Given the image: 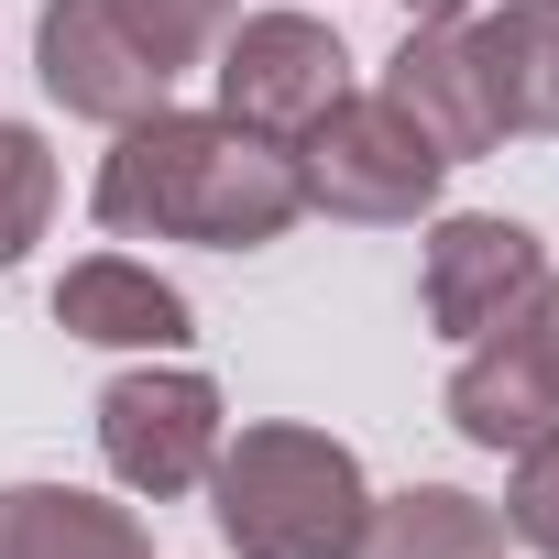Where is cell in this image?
Here are the masks:
<instances>
[{"instance_id":"cell-15","label":"cell","mask_w":559,"mask_h":559,"mask_svg":"<svg viewBox=\"0 0 559 559\" xmlns=\"http://www.w3.org/2000/svg\"><path fill=\"white\" fill-rule=\"evenodd\" d=\"M504 537H526L537 559H559V428H537L515 450V483H504Z\"/></svg>"},{"instance_id":"cell-14","label":"cell","mask_w":559,"mask_h":559,"mask_svg":"<svg viewBox=\"0 0 559 559\" xmlns=\"http://www.w3.org/2000/svg\"><path fill=\"white\" fill-rule=\"evenodd\" d=\"M45 219H56V154H45V132L0 121V274L45 241Z\"/></svg>"},{"instance_id":"cell-9","label":"cell","mask_w":559,"mask_h":559,"mask_svg":"<svg viewBox=\"0 0 559 559\" xmlns=\"http://www.w3.org/2000/svg\"><path fill=\"white\" fill-rule=\"evenodd\" d=\"M56 330L67 341H99V352H187L198 341L187 330V297L165 286L154 263H132V252H88V263L56 274Z\"/></svg>"},{"instance_id":"cell-1","label":"cell","mask_w":559,"mask_h":559,"mask_svg":"<svg viewBox=\"0 0 559 559\" xmlns=\"http://www.w3.org/2000/svg\"><path fill=\"white\" fill-rule=\"evenodd\" d=\"M99 230L110 241H198V252H263L308 219L297 154L252 143L219 110H154L121 132V154L99 165Z\"/></svg>"},{"instance_id":"cell-4","label":"cell","mask_w":559,"mask_h":559,"mask_svg":"<svg viewBox=\"0 0 559 559\" xmlns=\"http://www.w3.org/2000/svg\"><path fill=\"white\" fill-rule=\"evenodd\" d=\"M341 99H352V56H341L330 23H308V12H241L219 34V121H241L252 143H308Z\"/></svg>"},{"instance_id":"cell-13","label":"cell","mask_w":559,"mask_h":559,"mask_svg":"<svg viewBox=\"0 0 559 559\" xmlns=\"http://www.w3.org/2000/svg\"><path fill=\"white\" fill-rule=\"evenodd\" d=\"M99 12H110L165 78H187L198 56H219V34L241 23V0H99Z\"/></svg>"},{"instance_id":"cell-11","label":"cell","mask_w":559,"mask_h":559,"mask_svg":"<svg viewBox=\"0 0 559 559\" xmlns=\"http://www.w3.org/2000/svg\"><path fill=\"white\" fill-rule=\"evenodd\" d=\"M0 559H154L132 504H99L78 483H0Z\"/></svg>"},{"instance_id":"cell-16","label":"cell","mask_w":559,"mask_h":559,"mask_svg":"<svg viewBox=\"0 0 559 559\" xmlns=\"http://www.w3.org/2000/svg\"><path fill=\"white\" fill-rule=\"evenodd\" d=\"M504 341H515V362L537 373V395L559 406V274H548V286L526 297V319H504Z\"/></svg>"},{"instance_id":"cell-8","label":"cell","mask_w":559,"mask_h":559,"mask_svg":"<svg viewBox=\"0 0 559 559\" xmlns=\"http://www.w3.org/2000/svg\"><path fill=\"white\" fill-rule=\"evenodd\" d=\"M384 99L450 154V165H472V154H493L504 143V121H493V88H483V67H472V34L461 23H406V45H395V67H384Z\"/></svg>"},{"instance_id":"cell-17","label":"cell","mask_w":559,"mask_h":559,"mask_svg":"<svg viewBox=\"0 0 559 559\" xmlns=\"http://www.w3.org/2000/svg\"><path fill=\"white\" fill-rule=\"evenodd\" d=\"M406 23H472V0H406Z\"/></svg>"},{"instance_id":"cell-10","label":"cell","mask_w":559,"mask_h":559,"mask_svg":"<svg viewBox=\"0 0 559 559\" xmlns=\"http://www.w3.org/2000/svg\"><path fill=\"white\" fill-rule=\"evenodd\" d=\"M461 34H472V67L493 88V121L559 132V0H504V12H483Z\"/></svg>"},{"instance_id":"cell-12","label":"cell","mask_w":559,"mask_h":559,"mask_svg":"<svg viewBox=\"0 0 559 559\" xmlns=\"http://www.w3.org/2000/svg\"><path fill=\"white\" fill-rule=\"evenodd\" d=\"M352 559H504V515L472 504V493H450V483H417V493L362 504Z\"/></svg>"},{"instance_id":"cell-3","label":"cell","mask_w":559,"mask_h":559,"mask_svg":"<svg viewBox=\"0 0 559 559\" xmlns=\"http://www.w3.org/2000/svg\"><path fill=\"white\" fill-rule=\"evenodd\" d=\"M297 154V187H308V209H330V219H417V209H439V176H450V154L373 88V99H341L308 143H286Z\"/></svg>"},{"instance_id":"cell-7","label":"cell","mask_w":559,"mask_h":559,"mask_svg":"<svg viewBox=\"0 0 559 559\" xmlns=\"http://www.w3.org/2000/svg\"><path fill=\"white\" fill-rule=\"evenodd\" d=\"M34 67H45V99L56 110H78V121H110V132H132V121H154L165 110V67L99 12V0H45V23H34Z\"/></svg>"},{"instance_id":"cell-6","label":"cell","mask_w":559,"mask_h":559,"mask_svg":"<svg viewBox=\"0 0 559 559\" xmlns=\"http://www.w3.org/2000/svg\"><path fill=\"white\" fill-rule=\"evenodd\" d=\"M548 286V252L526 219H439L428 230V274H417V297H428V330L439 341H493L504 319H526V297Z\"/></svg>"},{"instance_id":"cell-2","label":"cell","mask_w":559,"mask_h":559,"mask_svg":"<svg viewBox=\"0 0 559 559\" xmlns=\"http://www.w3.org/2000/svg\"><path fill=\"white\" fill-rule=\"evenodd\" d=\"M362 504V461L330 428H241L209 461V515L241 559H352Z\"/></svg>"},{"instance_id":"cell-5","label":"cell","mask_w":559,"mask_h":559,"mask_svg":"<svg viewBox=\"0 0 559 559\" xmlns=\"http://www.w3.org/2000/svg\"><path fill=\"white\" fill-rule=\"evenodd\" d=\"M219 439H230L219 384L187 373V362H143V373H121V384L99 395V461H110V483L143 493V504L198 493L209 461H219Z\"/></svg>"}]
</instances>
